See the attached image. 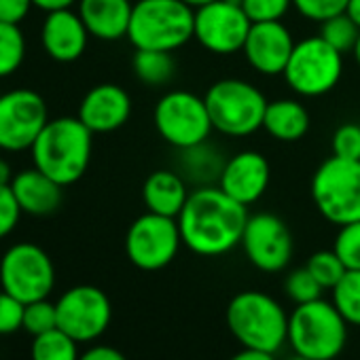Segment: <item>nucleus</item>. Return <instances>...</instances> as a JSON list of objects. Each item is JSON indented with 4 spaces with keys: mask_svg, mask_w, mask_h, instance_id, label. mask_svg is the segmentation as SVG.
I'll list each match as a JSON object with an SVG mask.
<instances>
[{
    "mask_svg": "<svg viewBox=\"0 0 360 360\" xmlns=\"http://www.w3.org/2000/svg\"><path fill=\"white\" fill-rule=\"evenodd\" d=\"M341 75L343 56L320 37H309L295 45L282 77L297 96L320 98L337 87Z\"/></svg>",
    "mask_w": 360,
    "mask_h": 360,
    "instance_id": "9",
    "label": "nucleus"
},
{
    "mask_svg": "<svg viewBox=\"0 0 360 360\" xmlns=\"http://www.w3.org/2000/svg\"><path fill=\"white\" fill-rule=\"evenodd\" d=\"M227 326L244 347L269 354H276L288 339L286 311L276 299L259 290H244L229 301Z\"/></svg>",
    "mask_w": 360,
    "mask_h": 360,
    "instance_id": "4",
    "label": "nucleus"
},
{
    "mask_svg": "<svg viewBox=\"0 0 360 360\" xmlns=\"http://www.w3.org/2000/svg\"><path fill=\"white\" fill-rule=\"evenodd\" d=\"M58 328V309L56 303L47 299H39L32 303H26L24 309V330H28L32 337L43 335L47 330Z\"/></svg>",
    "mask_w": 360,
    "mask_h": 360,
    "instance_id": "31",
    "label": "nucleus"
},
{
    "mask_svg": "<svg viewBox=\"0 0 360 360\" xmlns=\"http://www.w3.org/2000/svg\"><path fill=\"white\" fill-rule=\"evenodd\" d=\"M263 129L280 142H299L309 131L307 108L292 98H280L267 102L263 117Z\"/></svg>",
    "mask_w": 360,
    "mask_h": 360,
    "instance_id": "23",
    "label": "nucleus"
},
{
    "mask_svg": "<svg viewBox=\"0 0 360 360\" xmlns=\"http://www.w3.org/2000/svg\"><path fill=\"white\" fill-rule=\"evenodd\" d=\"M58 328L79 343L96 341L104 335L112 318V305L104 290L91 284L68 288L56 303Z\"/></svg>",
    "mask_w": 360,
    "mask_h": 360,
    "instance_id": "12",
    "label": "nucleus"
},
{
    "mask_svg": "<svg viewBox=\"0 0 360 360\" xmlns=\"http://www.w3.org/2000/svg\"><path fill=\"white\" fill-rule=\"evenodd\" d=\"M180 246H183V238H180L178 221L155 212L138 217L125 236L127 259L142 271H159L167 267L176 259Z\"/></svg>",
    "mask_w": 360,
    "mask_h": 360,
    "instance_id": "11",
    "label": "nucleus"
},
{
    "mask_svg": "<svg viewBox=\"0 0 360 360\" xmlns=\"http://www.w3.org/2000/svg\"><path fill=\"white\" fill-rule=\"evenodd\" d=\"M250 26L252 22L240 3L214 0L206 7L195 9L193 39L210 53L231 56L244 49Z\"/></svg>",
    "mask_w": 360,
    "mask_h": 360,
    "instance_id": "14",
    "label": "nucleus"
},
{
    "mask_svg": "<svg viewBox=\"0 0 360 360\" xmlns=\"http://www.w3.org/2000/svg\"><path fill=\"white\" fill-rule=\"evenodd\" d=\"M94 131L79 117L49 119L30 146L34 167L62 187L75 185L89 167Z\"/></svg>",
    "mask_w": 360,
    "mask_h": 360,
    "instance_id": "2",
    "label": "nucleus"
},
{
    "mask_svg": "<svg viewBox=\"0 0 360 360\" xmlns=\"http://www.w3.org/2000/svg\"><path fill=\"white\" fill-rule=\"evenodd\" d=\"M34 7H39L41 11H58V9H70L79 0H32Z\"/></svg>",
    "mask_w": 360,
    "mask_h": 360,
    "instance_id": "41",
    "label": "nucleus"
},
{
    "mask_svg": "<svg viewBox=\"0 0 360 360\" xmlns=\"http://www.w3.org/2000/svg\"><path fill=\"white\" fill-rule=\"evenodd\" d=\"M129 115H131L129 94L115 83H100L85 94L77 117L94 134H108L123 127Z\"/></svg>",
    "mask_w": 360,
    "mask_h": 360,
    "instance_id": "18",
    "label": "nucleus"
},
{
    "mask_svg": "<svg viewBox=\"0 0 360 360\" xmlns=\"http://www.w3.org/2000/svg\"><path fill=\"white\" fill-rule=\"evenodd\" d=\"M56 284L51 257L37 244L20 242L0 259V286L24 303L47 299Z\"/></svg>",
    "mask_w": 360,
    "mask_h": 360,
    "instance_id": "10",
    "label": "nucleus"
},
{
    "mask_svg": "<svg viewBox=\"0 0 360 360\" xmlns=\"http://www.w3.org/2000/svg\"><path fill=\"white\" fill-rule=\"evenodd\" d=\"M26 58V39L18 24L0 22V79L11 77Z\"/></svg>",
    "mask_w": 360,
    "mask_h": 360,
    "instance_id": "28",
    "label": "nucleus"
},
{
    "mask_svg": "<svg viewBox=\"0 0 360 360\" xmlns=\"http://www.w3.org/2000/svg\"><path fill=\"white\" fill-rule=\"evenodd\" d=\"M347 322L324 299L301 303L288 316V341L295 354L311 360L337 358L347 339Z\"/></svg>",
    "mask_w": 360,
    "mask_h": 360,
    "instance_id": "5",
    "label": "nucleus"
},
{
    "mask_svg": "<svg viewBox=\"0 0 360 360\" xmlns=\"http://www.w3.org/2000/svg\"><path fill=\"white\" fill-rule=\"evenodd\" d=\"M24 301L15 299L7 290H0V335H11L24 328Z\"/></svg>",
    "mask_w": 360,
    "mask_h": 360,
    "instance_id": "37",
    "label": "nucleus"
},
{
    "mask_svg": "<svg viewBox=\"0 0 360 360\" xmlns=\"http://www.w3.org/2000/svg\"><path fill=\"white\" fill-rule=\"evenodd\" d=\"M292 7V0H242V9L252 24L282 22Z\"/></svg>",
    "mask_w": 360,
    "mask_h": 360,
    "instance_id": "34",
    "label": "nucleus"
},
{
    "mask_svg": "<svg viewBox=\"0 0 360 360\" xmlns=\"http://www.w3.org/2000/svg\"><path fill=\"white\" fill-rule=\"evenodd\" d=\"M153 121L159 136L178 150L208 142L214 129L206 100L185 89L163 94L155 104Z\"/></svg>",
    "mask_w": 360,
    "mask_h": 360,
    "instance_id": "8",
    "label": "nucleus"
},
{
    "mask_svg": "<svg viewBox=\"0 0 360 360\" xmlns=\"http://www.w3.org/2000/svg\"><path fill=\"white\" fill-rule=\"evenodd\" d=\"M333 155L341 159H360V125L343 123L335 129L330 142Z\"/></svg>",
    "mask_w": 360,
    "mask_h": 360,
    "instance_id": "36",
    "label": "nucleus"
},
{
    "mask_svg": "<svg viewBox=\"0 0 360 360\" xmlns=\"http://www.w3.org/2000/svg\"><path fill=\"white\" fill-rule=\"evenodd\" d=\"M212 127L229 138H244L263 129L265 96L248 81L221 79L204 96Z\"/></svg>",
    "mask_w": 360,
    "mask_h": 360,
    "instance_id": "6",
    "label": "nucleus"
},
{
    "mask_svg": "<svg viewBox=\"0 0 360 360\" xmlns=\"http://www.w3.org/2000/svg\"><path fill=\"white\" fill-rule=\"evenodd\" d=\"M22 208L13 195L11 185H0V240L7 238L20 223Z\"/></svg>",
    "mask_w": 360,
    "mask_h": 360,
    "instance_id": "38",
    "label": "nucleus"
},
{
    "mask_svg": "<svg viewBox=\"0 0 360 360\" xmlns=\"http://www.w3.org/2000/svg\"><path fill=\"white\" fill-rule=\"evenodd\" d=\"M79 341L62 328L37 335L32 341V360H79Z\"/></svg>",
    "mask_w": 360,
    "mask_h": 360,
    "instance_id": "26",
    "label": "nucleus"
},
{
    "mask_svg": "<svg viewBox=\"0 0 360 360\" xmlns=\"http://www.w3.org/2000/svg\"><path fill=\"white\" fill-rule=\"evenodd\" d=\"M333 305L347 324L360 326V269H347L333 288Z\"/></svg>",
    "mask_w": 360,
    "mask_h": 360,
    "instance_id": "27",
    "label": "nucleus"
},
{
    "mask_svg": "<svg viewBox=\"0 0 360 360\" xmlns=\"http://www.w3.org/2000/svg\"><path fill=\"white\" fill-rule=\"evenodd\" d=\"M11 189L22 212L30 217H49L64 202V187L37 167L18 172Z\"/></svg>",
    "mask_w": 360,
    "mask_h": 360,
    "instance_id": "20",
    "label": "nucleus"
},
{
    "mask_svg": "<svg viewBox=\"0 0 360 360\" xmlns=\"http://www.w3.org/2000/svg\"><path fill=\"white\" fill-rule=\"evenodd\" d=\"M305 267L309 269V274L318 280V284L324 290H333L337 286V282L343 278V274L347 271L335 250H318V252H314Z\"/></svg>",
    "mask_w": 360,
    "mask_h": 360,
    "instance_id": "30",
    "label": "nucleus"
},
{
    "mask_svg": "<svg viewBox=\"0 0 360 360\" xmlns=\"http://www.w3.org/2000/svg\"><path fill=\"white\" fill-rule=\"evenodd\" d=\"M324 43H328L335 51L349 53L354 51L358 37H360V28L354 24V20L343 11L339 15H333L328 20H324L320 24V34H318Z\"/></svg>",
    "mask_w": 360,
    "mask_h": 360,
    "instance_id": "29",
    "label": "nucleus"
},
{
    "mask_svg": "<svg viewBox=\"0 0 360 360\" xmlns=\"http://www.w3.org/2000/svg\"><path fill=\"white\" fill-rule=\"evenodd\" d=\"M295 45L290 30L282 22H261L250 26L242 51L252 70L265 77H278L284 75Z\"/></svg>",
    "mask_w": 360,
    "mask_h": 360,
    "instance_id": "17",
    "label": "nucleus"
},
{
    "mask_svg": "<svg viewBox=\"0 0 360 360\" xmlns=\"http://www.w3.org/2000/svg\"><path fill=\"white\" fill-rule=\"evenodd\" d=\"M345 13L354 20V24L360 28V0H349L347 7H345Z\"/></svg>",
    "mask_w": 360,
    "mask_h": 360,
    "instance_id": "44",
    "label": "nucleus"
},
{
    "mask_svg": "<svg viewBox=\"0 0 360 360\" xmlns=\"http://www.w3.org/2000/svg\"><path fill=\"white\" fill-rule=\"evenodd\" d=\"M191 191L187 187V180L183 174L174 169H157L153 172L142 187V200L148 212L178 219L183 212Z\"/></svg>",
    "mask_w": 360,
    "mask_h": 360,
    "instance_id": "22",
    "label": "nucleus"
},
{
    "mask_svg": "<svg viewBox=\"0 0 360 360\" xmlns=\"http://www.w3.org/2000/svg\"><path fill=\"white\" fill-rule=\"evenodd\" d=\"M231 360H276V358H274V354H269V352H261V349H250V347H246V349L238 352Z\"/></svg>",
    "mask_w": 360,
    "mask_h": 360,
    "instance_id": "42",
    "label": "nucleus"
},
{
    "mask_svg": "<svg viewBox=\"0 0 360 360\" xmlns=\"http://www.w3.org/2000/svg\"><path fill=\"white\" fill-rule=\"evenodd\" d=\"M354 60L358 62V66H360V37H358V43H356V47H354Z\"/></svg>",
    "mask_w": 360,
    "mask_h": 360,
    "instance_id": "46",
    "label": "nucleus"
},
{
    "mask_svg": "<svg viewBox=\"0 0 360 360\" xmlns=\"http://www.w3.org/2000/svg\"><path fill=\"white\" fill-rule=\"evenodd\" d=\"M49 123L45 98L34 89H11L0 96V148L26 150Z\"/></svg>",
    "mask_w": 360,
    "mask_h": 360,
    "instance_id": "13",
    "label": "nucleus"
},
{
    "mask_svg": "<svg viewBox=\"0 0 360 360\" xmlns=\"http://www.w3.org/2000/svg\"><path fill=\"white\" fill-rule=\"evenodd\" d=\"M242 248L257 269L276 274L286 269L292 259V233L280 217L259 212L248 217Z\"/></svg>",
    "mask_w": 360,
    "mask_h": 360,
    "instance_id": "15",
    "label": "nucleus"
},
{
    "mask_svg": "<svg viewBox=\"0 0 360 360\" xmlns=\"http://www.w3.org/2000/svg\"><path fill=\"white\" fill-rule=\"evenodd\" d=\"M79 360H127V358L110 345H96V347H89L87 352H83L79 356Z\"/></svg>",
    "mask_w": 360,
    "mask_h": 360,
    "instance_id": "40",
    "label": "nucleus"
},
{
    "mask_svg": "<svg viewBox=\"0 0 360 360\" xmlns=\"http://www.w3.org/2000/svg\"><path fill=\"white\" fill-rule=\"evenodd\" d=\"M227 159L221 157V153L208 144L202 142L191 148H183V159H180V169H183L185 180H191L198 187L212 185L214 180L219 183L223 165Z\"/></svg>",
    "mask_w": 360,
    "mask_h": 360,
    "instance_id": "24",
    "label": "nucleus"
},
{
    "mask_svg": "<svg viewBox=\"0 0 360 360\" xmlns=\"http://www.w3.org/2000/svg\"><path fill=\"white\" fill-rule=\"evenodd\" d=\"M89 37L91 34L85 28L79 11L75 13L72 9L49 11L41 30V41L47 56L62 64L77 62L85 53Z\"/></svg>",
    "mask_w": 360,
    "mask_h": 360,
    "instance_id": "19",
    "label": "nucleus"
},
{
    "mask_svg": "<svg viewBox=\"0 0 360 360\" xmlns=\"http://www.w3.org/2000/svg\"><path fill=\"white\" fill-rule=\"evenodd\" d=\"M248 217V206L229 198L219 185H206L191 191L176 221L183 244L191 252L221 257L242 244Z\"/></svg>",
    "mask_w": 360,
    "mask_h": 360,
    "instance_id": "1",
    "label": "nucleus"
},
{
    "mask_svg": "<svg viewBox=\"0 0 360 360\" xmlns=\"http://www.w3.org/2000/svg\"><path fill=\"white\" fill-rule=\"evenodd\" d=\"M131 11V0H79V15L85 28L100 41L127 37Z\"/></svg>",
    "mask_w": 360,
    "mask_h": 360,
    "instance_id": "21",
    "label": "nucleus"
},
{
    "mask_svg": "<svg viewBox=\"0 0 360 360\" xmlns=\"http://www.w3.org/2000/svg\"><path fill=\"white\" fill-rule=\"evenodd\" d=\"M185 5H189L191 9H200V7H206L210 3H214V0H183Z\"/></svg>",
    "mask_w": 360,
    "mask_h": 360,
    "instance_id": "45",
    "label": "nucleus"
},
{
    "mask_svg": "<svg viewBox=\"0 0 360 360\" xmlns=\"http://www.w3.org/2000/svg\"><path fill=\"white\" fill-rule=\"evenodd\" d=\"M32 7V0H0V22L20 26L28 18Z\"/></svg>",
    "mask_w": 360,
    "mask_h": 360,
    "instance_id": "39",
    "label": "nucleus"
},
{
    "mask_svg": "<svg viewBox=\"0 0 360 360\" xmlns=\"http://www.w3.org/2000/svg\"><path fill=\"white\" fill-rule=\"evenodd\" d=\"M288 360H311V358H305V356H299V354H295L292 358H288Z\"/></svg>",
    "mask_w": 360,
    "mask_h": 360,
    "instance_id": "47",
    "label": "nucleus"
},
{
    "mask_svg": "<svg viewBox=\"0 0 360 360\" xmlns=\"http://www.w3.org/2000/svg\"><path fill=\"white\" fill-rule=\"evenodd\" d=\"M284 290L297 305H301V303H309V301L320 299L324 288L318 284V280L309 274L307 267H299V269L288 274V278L284 282Z\"/></svg>",
    "mask_w": 360,
    "mask_h": 360,
    "instance_id": "33",
    "label": "nucleus"
},
{
    "mask_svg": "<svg viewBox=\"0 0 360 360\" xmlns=\"http://www.w3.org/2000/svg\"><path fill=\"white\" fill-rule=\"evenodd\" d=\"M134 75L148 87L167 85L176 75V60L172 51H155V49H136L131 60Z\"/></svg>",
    "mask_w": 360,
    "mask_h": 360,
    "instance_id": "25",
    "label": "nucleus"
},
{
    "mask_svg": "<svg viewBox=\"0 0 360 360\" xmlns=\"http://www.w3.org/2000/svg\"><path fill=\"white\" fill-rule=\"evenodd\" d=\"M195 9L183 0H138L127 39L136 49L176 51L193 39Z\"/></svg>",
    "mask_w": 360,
    "mask_h": 360,
    "instance_id": "3",
    "label": "nucleus"
},
{
    "mask_svg": "<svg viewBox=\"0 0 360 360\" xmlns=\"http://www.w3.org/2000/svg\"><path fill=\"white\" fill-rule=\"evenodd\" d=\"M269 180L271 167L267 157L259 150H242L225 161L219 187L236 202L250 206L265 195Z\"/></svg>",
    "mask_w": 360,
    "mask_h": 360,
    "instance_id": "16",
    "label": "nucleus"
},
{
    "mask_svg": "<svg viewBox=\"0 0 360 360\" xmlns=\"http://www.w3.org/2000/svg\"><path fill=\"white\" fill-rule=\"evenodd\" d=\"M349 0H292V7L311 22L322 24L324 20L345 11Z\"/></svg>",
    "mask_w": 360,
    "mask_h": 360,
    "instance_id": "35",
    "label": "nucleus"
},
{
    "mask_svg": "<svg viewBox=\"0 0 360 360\" xmlns=\"http://www.w3.org/2000/svg\"><path fill=\"white\" fill-rule=\"evenodd\" d=\"M333 250L345 265V269H360V221L341 225Z\"/></svg>",
    "mask_w": 360,
    "mask_h": 360,
    "instance_id": "32",
    "label": "nucleus"
},
{
    "mask_svg": "<svg viewBox=\"0 0 360 360\" xmlns=\"http://www.w3.org/2000/svg\"><path fill=\"white\" fill-rule=\"evenodd\" d=\"M13 169L11 165L5 161V159H0V185H11V180H13Z\"/></svg>",
    "mask_w": 360,
    "mask_h": 360,
    "instance_id": "43",
    "label": "nucleus"
},
{
    "mask_svg": "<svg viewBox=\"0 0 360 360\" xmlns=\"http://www.w3.org/2000/svg\"><path fill=\"white\" fill-rule=\"evenodd\" d=\"M311 200L337 227L360 221V159L333 155L322 161L311 178Z\"/></svg>",
    "mask_w": 360,
    "mask_h": 360,
    "instance_id": "7",
    "label": "nucleus"
}]
</instances>
